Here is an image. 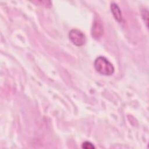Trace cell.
Returning a JSON list of instances; mask_svg holds the SVG:
<instances>
[{
	"label": "cell",
	"instance_id": "cell-5",
	"mask_svg": "<svg viewBox=\"0 0 149 149\" xmlns=\"http://www.w3.org/2000/svg\"><path fill=\"white\" fill-rule=\"evenodd\" d=\"M33 3H37L38 5H41L45 7H50L51 6V1H33Z\"/></svg>",
	"mask_w": 149,
	"mask_h": 149
},
{
	"label": "cell",
	"instance_id": "cell-3",
	"mask_svg": "<svg viewBox=\"0 0 149 149\" xmlns=\"http://www.w3.org/2000/svg\"><path fill=\"white\" fill-rule=\"evenodd\" d=\"M104 33V27L102 20L98 16L94 19L93 27L91 29V35L95 39H99L102 36Z\"/></svg>",
	"mask_w": 149,
	"mask_h": 149
},
{
	"label": "cell",
	"instance_id": "cell-1",
	"mask_svg": "<svg viewBox=\"0 0 149 149\" xmlns=\"http://www.w3.org/2000/svg\"><path fill=\"white\" fill-rule=\"evenodd\" d=\"M95 70L101 74L105 76L112 75L115 71L113 65L104 56L97 58L94 63Z\"/></svg>",
	"mask_w": 149,
	"mask_h": 149
},
{
	"label": "cell",
	"instance_id": "cell-4",
	"mask_svg": "<svg viewBox=\"0 0 149 149\" xmlns=\"http://www.w3.org/2000/svg\"><path fill=\"white\" fill-rule=\"evenodd\" d=\"M111 10L115 19L118 22H121L122 20V15L121 10L118 5L113 2L111 3Z\"/></svg>",
	"mask_w": 149,
	"mask_h": 149
},
{
	"label": "cell",
	"instance_id": "cell-2",
	"mask_svg": "<svg viewBox=\"0 0 149 149\" xmlns=\"http://www.w3.org/2000/svg\"><path fill=\"white\" fill-rule=\"evenodd\" d=\"M69 37L71 42L76 46H81L86 41L85 34L77 29L71 30L69 33Z\"/></svg>",
	"mask_w": 149,
	"mask_h": 149
},
{
	"label": "cell",
	"instance_id": "cell-6",
	"mask_svg": "<svg viewBox=\"0 0 149 149\" xmlns=\"http://www.w3.org/2000/svg\"><path fill=\"white\" fill-rule=\"evenodd\" d=\"M81 147L85 149H94L95 148L94 146L89 141H84L81 146Z\"/></svg>",
	"mask_w": 149,
	"mask_h": 149
}]
</instances>
